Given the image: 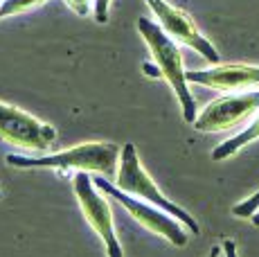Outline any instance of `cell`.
Instances as JSON below:
<instances>
[{
	"label": "cell",
	"instance_id": "obj_15",
	"mask_svg": "<svg viewBox=\"0 0 259 257\" xmlns=\"http://www.w3.org/2000/svg\"><path fill=\"white\" fill-rule=\"evenodd\" d=\"M223 253H226V257H239L237 255V244L232 239H223Z\"/></svg>",
	"mask_w": 259,
	"mask_h": 257
},
{
	"label": "cell",
	"instance_id": "obj_19",
	"mask_svg": "<svg viewBox=\"0 0 259 257\" xmlns=\"http://www.w3.org/2000/svg\"><path fill=\"white\" fill-rule=\"evenodd\" d=\"M0 5H3V0H0Z\"/></svg>",
	"mask_w": 259,
	"mask_h": 257
},
{
	"label": "cell",
	"instance_id": "obj_16",
	"mask_svg": "<svg viewBox=\"0 0 259 257\" xmlns=\"http://www.w3.org/2000/svg\"><path fill=\"white\" fill-rule=\"evenodd\" d=\"M221 250H223L221 246H214V248L210 250V255H207V257H219V255H221Z\"/></svg>",
	"mask_w": 259,
	"mask_h": 257
},
{
	"label": "cell",
	"instance_id": "obj_18",
	"mask_svg": "<svg viewBox=\"0 0 259 257\" xmlns=\"http://www.w3.org/2000/svg\"><path fill=\"white\" fill-rule=\"evenodd\" d=\"M0 199H3V192H0Z\"/></svg>",
	"mask_w": 259,
	"mask_h": 257
},
{
	"label": "cell",
	"instance_id": "obj_9",
	"mask_svg": "<svg viewBox=\"0 0 259 257\" xmlns=\"http://www.w3.org/2000/svg\"><path fill=\"white\" fill-rule=\"evenodd\" d=\"M187 81L221 93H243L259 88V66L248 63H217L205 70H189Z\"/></svg>",
	"mask_w": 259,
	"mask_h": 257
},
{
	"label": "cell",
	"instance_id": "obj_10",
	"mask_svg": "<svg viewBox=\"0 0 259 257\" xmlns=\"http://www.w3.org/2000/svg\"><path fill=\"white\" fill-rule=\"evenodd\" d=\"M255 140H259V113L255 115V120H252L250 126H246L241 133H237V136L228 138L226 142H221V145L212 151V160H226V158L235 156L237 151H241L243 147L255 142Z\"/></svg>",
	"mask_w": 259,
	"mask_h": 257
},
{
	"label": "cell",
	"instance_id": "obj_1",
	"mask_svg": "<svg viewBox=\"0 0 259 257\" xmlns=\"http://www.w3.org/2000/svg\"><path fill=\"white\" fill-rule=\"evenodd\" d=\"M122 147L115 142H83V145L70 147L54 154L41 156H21L9 154L7 165L25 167V169H59V172H86V174H97L104 179H115Z\"/></svg>",
	"mask_w": 259,
	"mask_h": 257
},
{
	"label": "cell",
	"instance_id": "obj_2",
	"mask_svg": "<svg viewBox=\"0 0 259 257\" xmlns=\"http://www.w3.org/2000/svg\"><path fill=\"white\" fill-rule=\"evenodd\" d=\"M138 32L142 34L144 43L151 50V57L156 61V68L160 70V77H165V81L171 86L176 100L181 102L183 117L185 122L194 124L196 120V102L189 91L187 81V70L183 66V54L178 50V43L160 27V23H153L149 18H138Z\"/></svg>",
	"mask_w": 259,
	"mask_h": 257
},
{
	"label": "cell",
	"instance_id": "obj_13",
	"mask_svg": "<svg viewBox=\"0 0 259 257\" xmlns=\"http://www.w3.org/2000/svg\"><path fill=\"white\" fill-rule=\"evenodd\" d=\"M77 16H88L95 12V0H63Z\"/></svg>",
	"mask_w": 259,
	"mask_h": 257
},
{
	"label": "cell",
	"instance_id": "obj_17",
	"mask_svg": "<svg viewBox=\"0 0 259 257\" xmlns=\"http://www.w3.org/2000/svg\"><path fill=\"white\" fill-rule=\"evenodd\" d=\"M250 221H252V224H255V226H259V210L255 212V215H252L250 217Z\"/></svg>",
	"mask_w": 259,
	"mask_h": 257
},
{
	"label": "cell",
	"instance_id": "obj_11",
	"mask_svg": "<svg viewBox=\"0 0 259 257\" xmlns=\"http://www.w3.org/2000/svg\"><path fill=\"white\" fill-rule=\"evenodd\" d=\"M46 0H3L0 5V21L7 16H14V14H23L27 9H34L36 5H43Z\"/></svg>",
	"mask_w": 259,
	"mask_h": 257
},
{
	"label": "cell",
	"instance_id": "obj_12",
	"mask_svg": "<svg viewBox=\"0 0 259 257\" xmlns=\"http://www.w3.org/2000/svg\"><path fill=\"white\" fill-rule=\"evenodd\" d=\"M257 210H259V192H255L252 196H248V199L241 201V203H237L232 207V215L241 217V219H250Z\"/></svg>",
	"mask_w": 259,
	"mask_h": 257
},
{
	"label": "cell",
	"instance_id": "obj_14",
	"mask_svg": "<svg viewBox=\"0 0 259 257\" xmlns=\"http://www.w3.org/2000/svg\"><path fill=\"white\" fill-rule=\"evenodd\" d=\"M108 7H111V0H95V21L97 23H106L108 21Z\"/></svg>",
	"mask_w": 259,
	"mask_h": 257
},
{
	"label": "cell",
	"instance_id": "obj_5",
	"mask_svg": "<svg viewBox=\"0 0 259 257\" xmlns=\"http://www.w3.org/2000/svg\"><path fill=\"white\" fill-rule=\"evenodd\" d=\"M72 190L74 196L79 201L86 221L93 226V230L99 235V239L106 246V255L108 257H124L122 253V244L117 239L115 224H113V212L111 203L106 196L99 194V187L95 185V181L86 172H77L72 179Z\"/></svg>",
	"mask_w": 259,
	"mask_h": 257
},
{
	"label": "cell",
	"instance_id": "obj_7",
	"mask_svg": "<svg viewBox=\"0 0 259 257\" xmlns=\"http://www.w3.org/2000/svg\"><path fill=\"white\" fill-rule=\"evenodd\" d=\"M259 113V88L243 93H226L203 108L194 120V128L201 133L230 131L248 117Z\"/></svg>",
	"mask_w": 259,
	"mask_h": 257
},
{
	"label": "cell",
	"instance_id": "obj_3",
	"mask_svg": "<svg viewBox=\"0 0 259 257\" xmlns=\"http://www.w3.org/2000/svg\"><path fill=\"white\" fill-rule=\"evenodd\" d=\"M115 185L122 192H126V194L138 196V199L147 201V203H153V205L160 207V210L169 212V215L176 217V219L181 221V224L185 226L189 232L198 235L196 219H194L189 212L183 210L181 205H176L174 201H169L167 196L158 190V185L153 183V179L147 174V169L142 167L140 156H138V149L131 145V142H126V145L122 147V156H119V167H117Z\"/></svg>",
	"mask_w": 259,
	"mask_h": 257
},
{
	"label": "cell",
	"instance_id": "obj_4",
	"mask_svg": "<svg viewBox=\"0 0 259 257\" xmlns=\"http://www.w3.org/2000/svg\"><path fill=\"white\" fill-rule=\"evenodd\" d=\"M93 181L99 190H104V194H108L111 199H115L117 203H122L124 210H126L142 228H147L149 232H153V235L165 237L169 244H174V246H187L189 230L176 217L160 210L158 205L147 203V201L138 199V196H131V194H126V192H122L117 185H113V183L108 179H104V176H97V179H93Z\"/></svg>",
	"mask_w": 259,
	"mask_h": 257
},
{
	"label": "cell",
	"instance_id": "obj_6",
	"mask_svg": "<svg viewBox=\"0 0 259 257\" xmlns=\"http://www.w3.org/2000/svg\"><path fill=\"white\" fill-rule=\"evenodd\" d=\"M0 138L21 149L46 154L57 142V128L38 122L23 108L0 102Z\"/></svg>",
	"mask_w": 259,
	"mask_h": 257
},
{
	"label": "cell",
	"instance_id": "obj_8",
	"mask_svg": "<svg viewBox=\"0 0 259 257\" xmlns=\"http://www.w3.org/2000/svg\"><path fill=\"white\" fill-rule=\"evenodd\" d=\"M144 3H147L149 9L156 14L160 27L165 29L174 41L183 43V46L192 48V50H196L210 63H219L217 48H214L212 43L203 36L198 25L189 18V14H185L183 9H178V7H174V5H169L167 0H144Z\"/></svg>",
	"mask_w": 259,
	"mask_h": 257
}]
</instances>
